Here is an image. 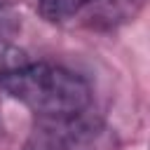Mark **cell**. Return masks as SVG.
<instances>
[{
    "instance_id": "cell-4",
    "label": "cell",
    "mask_w": 150,
    "mask_h": 150,
    "mask_svg": "<svg viewBox=\"0 0 150 150\" xmlns=\"http://www.w3.org/2000/svg\"><path fill=\"white\" fill-rule=\"evenodd\" d=\"M0 131H2V127H0Z\"/></svg>"
},
{
    "instance_id": "cell-3",
    "label": "cell",
    "mask_w": 150,
    "mask_h": 150,
    "mask_svg": "<svg viewBox=\"0 0 150 150\" xmlns=\"http://www.w3.org/2000/svg\"><path fill=\"white\" fill-rule=\"evenodd\" d=\"M2 19H5V7H2V0H0V28H2Z\"/></svg>"
},
{
    "instance_id": "cell-1",
    "label": "cell",
    "mask_w": 150,
    "mask_h": 150,
    "mask_svg": "<svg viewBox=\"0 0 150 150\" xmlns=\"http://www.w3.org/2000/svg\"><path fill=\"white\" fill-rule=\"evenodd\" d=\"M0 89L40 120L82 115L91 105V87L87 80L47 61H23L14 66L0 77Z\"/></svg>"
},
{
    "instance_id": "cell-2",
    "label": "cell",
    "mask_w": 150,
    "mask_h": 150,
    "mask_svg": "<svg viewBox=\"0 0 150 150\" xmlns=\"http://www.w3.org/2000/svg\"><path fill=\"white\" fill-rule=\"evenodd\" d=\"M98 5V0H40L38 9L40 14L52 23H66L70 19H77L84 9Z\"/></svg>"
}]
</instances>
